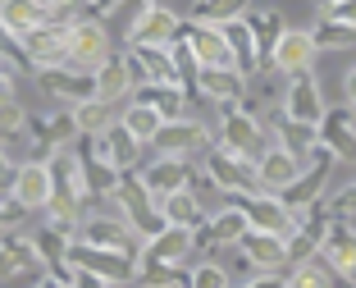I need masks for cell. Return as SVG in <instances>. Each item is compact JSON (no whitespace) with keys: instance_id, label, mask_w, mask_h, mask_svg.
Segmentation results:
<instances>
[{"instance_id":"1","label":"cell","mask_w":356,"mask_h":288,"mask_svg":"<svg viewBox=\"0 0 356 288\" xmlns=\"http://www.w3.org/2000/svg\"><path fill=\"white\" fill-rule=\"evenodd\" d=\"M215 147H224L229 156L247 160V165H256V160L265 156V151L274 147L270 142V128L261 124V115H256V101L247 96L242 106H229L220 110V142Z\"/></svg>"},{"instance_id":"2","label":"cell","mask_w":356,"mask_h":288,"mask_svg":"<svg viewBox=\"0 0 356 288\" xmlns=\"http://www.w3.org/2000/svg\"><path fill=\"white\" fill-rule=\"evenodd\" d=\"M110 28L101 19H69L64 28V69H74V74H96L105 60H110Z\"/></svg>"},{"instance_id":"3","label":"cell","mask_w":356,"mask_h":288,"mask_svg":"<svg viewBox=\"0 0 356 288\" xmlns=\"http://www.w3.org/2000/svg\"><path fill=\"white\" fill-rule=\"evenodd\" d=\"M334 170H338V156H334L329 147H320V142H315L311 156L302 160V174H297V179L288 183V188H283L279 202L288 206V211H302V206L325 202V192H329V179H334Z\"/></svg>"},{"instance_id":"4","label":"cell","mask_w":356,"mask_h":288,"mask_svg":"<svg viewBox=\"0 0 356 288\" xmlns=\"http://www.w3.org/2000/svg\"><path fill=\"white\" fill-rule=\"evenodd\" d=\"M115 211H119V220H124L128 229L137 234V243H147V238H156L160 229H165V215H160V206L147 197V188L137 183V170L119 179V188H115Z\"/></svg>"},{"instance_id":"5","label":"cell","mask_w":356,"mask_h":288,"mask_svg":"<svg viewBox=\"0 0 356 288\" xmlns=\"http://www.w3.org/2000/svg\"><path fill=\"white\" fill-rule=\"evenodd\" d=\"M201 179H206L210 188H220L224 197H247V192H256V165H247V160L229 156L224 147L210 142V147L201 151Z\"/></svg>"},{"instance_id":"6","label":"cell","mask_w":356,"mask_h":288,"mask_svg":"<svg viewBox=\"0 0 356 288\" xmlns=\"http://www.w3.org/2000/svg\"><path fill=\"white\" fill-rule=\"evenodd\" d=\"M320 51H315L311 32L306 28H283V37L274 42L270 60H265V74H283V78H297V74H311Z\"/></svg>"},{"instance_id":"7","label":"cell","mask_w":356,"mask_h":288,"mask_svg":"<svg viewBox=\"0 0 356 288\" xmlns=\"http://www.w3.org/2000/svg\"><path fill=\"white\" fill-rule=\"evenodd\" d=\"M315 256L329 266V275H334L338 284H347V279L356 275V224L334 215L325 238H320V247H315Z\"/></svg>"},{"instance_id":"8","label":"cell","mask_w":356,"mask_h":288,"mask_svg":"<svg viewBox=\"0 0 356 288\" xmlns=\"http://www.w3.org/2000/svg\"><path fill=\"white\" fill-rule=\"evenodd\" d=\"M151 147H156V156L165 160H201V151L210 147V133L197 124V119H174V124H160V133L151 138Z\"/></svg>"},{"instance_id":"9","label":"cell","mask_w":356,"mask_h":288,"mask_svg":"<svg viewBox=\"0 0 356 288\" xmlns=\"http://www.w3.org/2000/svg\"><path fill=\"white\" fill-rule=\"evenodd\" d=\"M229 202L247 215V229H256V234H274V238L293 234V211L270 192H247V197H229Z\"/></svg>"},{"instance_id":"10","label":"cell","mask_w":356,"mask_h":288,"mask_svg":"<svg viewBox=\"0 0 356 288\" xmlns=\"http://www.w3.org/2000/svg\"><path fill=\"white\" fill-rule=\"evenodd\" d=\"M64 28H69V19H64V10H55L51 23H42L28 37H19L23 60L37 64V69H64Z\"/></svg>"},{"instance_id":"11","label":"cell","mask_w":356,"mask_h":288,"mask_svg":"<svg viewBox=\"0 0 356 288\" xmlns=\"http://www.w3.org/2000/svg\"><path fill=\"white\" fill-rule=\"evenodd\" d=\"M178 42L188 46V55L197 60V69H233V55H229V46H224V32L210 28V23L183 19Z\"/></svg>"},{"instance_id":"12","label":"cell","mask_w":356,"mask_h":288,"mask_svg":"<svg viewBox=\"0 0 356 288\" xmlns=\"http://www.w3.org/2000/svg\"><path fill=\"white\" fill-rule=\"evenodd\" d=\"M10 197H14L19 211H46V206H51L55 188H51V170H46V160H23V165H14Z\"/></svg>"},{"instance_id":"13","label":"cell","mask_w":356,"mask_h":288,"mask_svg":"<svg viewBox=\"0 0 356 288\" xmlns=\"http://www.w3.org/2000/svg\"><path fill=\"white\" fill-rule=\"evenodd\" d=\"M78 243H87V247H110V252H128V256H137V234L128 229L119 215H83L78 220Z\"/></svg>"},{"instance_id":"14","label":"cell","mask_w":356,"mask_h":288,"mask_svg":"<svg viewBox=\"0 0 356 288\" xmlns=\"http://www.w3.org/2000/svg\"><path fill=\"white\" fill-rule=\"evenodd\" d=\"M69 266L74 270H92V275L110 279V284H128V279H133V256L128 252H110V247L74 243L69 247Z\"/></svg>"},{"instance_id":"15","label":"cell","mask_w":356,"mask_h":288,"mask_svg":"<svg viewBox=\"0 0 356 288\" xmlns=\"http://www.w3.org/2000/svg\"><path fill=\"white\" fill-rule=\"evenodd\" d=\"M320 115H325V92H320V83H315L311 74H297L288 78V92H283V119L288 124H320Z\"/></svg>"},{"instance_id":"16","label":"cell","mask_w":356,"mask_h":288,"mask_svg":"<svg viewBox=\"0 0 356 288\" xmlns=\"http://www.w3.org/2000/svg\"><path fill=\"white\" fill-rule=\"evenodd\" d=\"M315 138H320V147L334 151L338 160H347V156L356 160V110L325 106V115H320V124H315Z\"/></svg>"},{"instance_id":"17","label":"cell","mask_w":356,"mask_h":288,"mask_svg":"<svg viewBox=\"0 0 356 288\" xmlns=\"http://www.w3.org/2000/svg\"><path fill=\"white\" fill-rule=\"evenodd\" d=\"M192 92L201 96V101H210V106H242L247 101V78L238 74V69H197V87Z\"/></svg>"},{"instance_id":"18","label":"cell","mask_w":356,"mask_h":288,"mask_svg":"<svg viewBox=\"0 0 356 288\" xmlns=\"http://www.w3.org/2000/svg\"><path fill=\"white\" fill-rule=\"evenodd\" d=\"M137 183L147 188L151 202H165L169 192L192 188V165H188V160H165V156H156L147 170H137Z\"/></svg>"},{"instance_id":"19","label":"cell","mask_w":356,"mask_h":288,"mask_svg":"<svg viewBox=\"0 0 356 288\" xmlns=\"http://www.w3.org/2000/svg\"><path fill=\"white\" fill-rule=\"evenodd\" d=\"M238 252H242V261H247L256 275H283V270H288L283 238H274V234H256V229H247V234L238 238Z\"/></svg>"},{"instance_id":"20","label":"cell","mask_w":356,"mask_h":288,"mask_svg":"<svg viewBox=\"0 0 356 288\" xmlns=\"http://www.w3.org/2000/svg\"><path fill=\"white\" fill-rule=\"evenodd\" d=\"M124 60H128L137 83H178L174 51H169V46H128Z\"/></svg>"},{"instance_id":"21","label":"cell","mask_w":356,"mask_h":288,"mask_svg":"<svg viewBox=\"0 0 356 288\" xmlns=\"http://www.w3.org/2000/svg\"><path fill=\"white\" fill-rule=\"evenodd\" d=\"M133 87H137V78H133V69H128L124 55H110V60L92 74V96H96V101H105V106L133 101Z\"/></svg>"},{"instance_id":"22","label":"cell","mask_w":356,"mask_h":288,"mask_svg":"<svg viewBox=\"0 0 356 288\" xmlns=\"http://www.w3.org/2000/svg\"><path fill=\"white\" fill-rule=\"evenodd\" d=\"M55 19V5L51 0H0V28L10 32L14 42L28 37L32 28H42V23Z\"/></svg>"},{"instance_id":"23","label":"cell","mask_w":356,"mask_h":288,"mask_svg":"<svg viewBox=\"0 0 356 288\" xmlns=\"http://www.w3.org/2000/svg\"><path fill=\"white\" fill-rule=\"evenodd\" d=\"M302 174V160L288 156L283 147H270L261 160H256V192H270V197H283V188Z\"/></svg>"},{"instance_id":"24","label":"cell","mask_w":356,"mask_h":288,"mask_svg":"<svg viewBox=\"0 0 356 288\" xmlns=\"http://www.w3.org/2000/svg\"><path fill=\"white\" fill-rule=\"evenodd\" d=\"M133 101H142L147 110H156L165 124H174V119H188V92L178 83H137L133 87Z\"/></svg>"},{"instance_id":"25","label":"cell","mask_w":356,"mask_h":288,"mask_svg":"<svg viewBox=\"0 0 356 288\" xmlns=\"http://www.w3.org/2000/svg\"><path fill=\"white\" fill-rule=\"evenodd\" d=\"M178 28H183V19H178L174 10H165V5H151V10L142 14V23L133 28L128 46H174V42H178Z\"/></svg>"},{"instance_id":"26","label":"cell","mask_w":356,"mask_h":288,"mask_svg":"<svg viewBox=\"0 0 356 288\" xmlns=\"http://www.w3.org/2000/svg\"><path fill=\"white\" fill-rule=\"evenodd\" d=\"M220 32H224V46H229V55H233V69H238V74L252 83V78L265 69L261 51H256V42H252V28L238 19V23H224Z\"/></svg>"},{"instance_id":"27","label":"cell","mask_w":356,"mask_h":288,"mask_svg":"<svg viewBox=\"0 0 356 288\" xmlns=\"http://www.w3.org/2000/svg\"><path fill=\"white\" fill-rule=\"evenodd\" d=\"M42 87L55 96V101H92V74H74V69H42Z\"/></svg>"},{"instance_id":"28","label":"cell","mask_w":356,"mask_h":288,"mask_svg":"<svg viewBox=\"0 0 356 288\" xmlns=\"http://www.w3.org/2000/svg\"><path fill=\"white\" fill-rule=\"evenodd\" d=\"M160 215H165V224H174V229H197V224H206V206H201V197L192 188L183 192H169L165 202H156Z\"/></svg>"},{"instance_id":"29","label":"cell","mask_w":356,"mask_h":288,"mask_svg":"<svg viewBox=\"0 0 356 288\" xmlns=\"http://www.w3.org/2000/svg\"><path fill=\"white\" fill-rule=\"evenodd\" d=\"M242 234H247V215H242L233 202L206 215V238H210V247H238Z\"/></svg>"},{"instance_id":"30","label":"cell","mask_w":356,"mask_h":288,"mask_svg":"<svg viewBox=\"0 0 356 288\" xmlns=\"http://www.w3.org/2000/svg\"><path fill=\"white\" fill-rule=\"evenodd\" d=\"M69 119H74V133H78V138H101L105 128H115L119 110L92 96V101H78V106L69 110Z\"/></svg>"},{"instance_id":"31","label":"cell","mask_w":356,"mask_h":288,"mask_svg":"<svg viewBox=\"0 0 356 288\" xmlns=\"http://www.w3.org/2000/svg\"><path fill=\"white\" fill-rule=\"evenodd\" d=\"M115 124L124 128V133H128L133 142H142V147H151V138L160 133V124H165V119H160L156 110H147L142 101H128V106L119 110V119H115Z\"/></svg>"},{"instance_id":"32","label":"cell","mask_w":356,"mask_h":288,"mask_svg":"<svg viewBox=\"0 0 356 288\" xmlns=\"http://www.w3.org/2000/svg\"><path fill=\"white\" fill-rule=\"evenodd\" d=\"M247 28H252V42H256V51H261V60H270V51H274V42L283 37V14L279 10H247Z\"/></svg>"},{"instance_id":"33","label":"cell","mask_w":356,"mask_h":288,"mask_svg":"<svg viewBox=\"0 0 356 288\" xmlns=\"http://www.w3.org/2000/svg\"><path fill=\"white\" fill-rule=\"evenodd\" d=\"M270 142H274V147H283L288 156L306 160V156H311V147H315L320 138H315L311 124H288V119H279V124L270 128Z\"/></svg>"},{"instance_id":"34","label":"cell","mask_w":356,"mask_h":288,"mask_svg":"<svg viewBox=\"0 0 356 288\" xmlns=\"http://www.w3.org/2000/svg\"><path fill=\"white\" fill-rule=\"evenodd\" d=\"M247 10H252V0H197L192 5V19L210 23V28H224V23L247 19Z\"/></svg>"},{"instance_id":"35","label":"cell","mask_w":356,"mask_h":288,"mask_svg":"<svg viewBox=\"0 0 356 288\" xmlns=\"http://www.w3.org/2000/svg\"><path fill=\"white\" fill-rule=\"evenodd\" d=\"M283 284L288 288H338V279L329 275V266L320 256H311V261H297V266L283 270Z\"/></svg>"},{"instance_id":"36","label":"cell","mask_w":356,"mask_h":288,"mask_svg":"<svg viewBox=\"0 0 356 288\" xmlns=\"http://www.w3.org/2000/svg\"><path fill=\"white\" fill-rule=\"evenodd\" d=\"M37 266V247H32V238H10V243L0 247V279H14L23 275V270Z\"/></svg>"},{"instance_id":"37","label":"cell","mask_w":356,"mask_h":288,"mask_svg":"<svg viewBox=\"0 0 356 288\" xmlns=\"http://www.w3.org/2000/svg\"><path fill=\"white\" fill-rule=\"evenodd\" d=\"M311 32V42H315V51L325 55V51H347V46H356V32L352 28H343V23H334V19H320L315 28H306Z\"/></svg>"},{"instance_id":"38","label":"cell","mask_w":356,"mask_h":288,"mask_svg":"<svg viewBox=\"0 0 356 288\" xmlns=\"http://www.w3.org/2000/svg\"><path fill=\"white\" fill-rule=\"evenodd\" d=\"M151 5H156V0H119V5H115L110 14H105L101 23H110V28H119V37L128 42V37H133V28L142 23V14H147Z\"/></svg>"},{"instance_id":"39","label":"cell","mask_w":356,"mask_h":288,"mask_svg":"<svg viewBox=\"0 0 356 288\" xmlns=\"http://www.w3.org/2000/svg\"><path fill=\"white\" fill-rule=\"evenodd\" d=\"M188 288H229V270L215 266V261H201V266H192Z\"/></svg>"},{"instance_id":"40","label":"cell","mask_w":356,"mask_h":288,"mask_svg":"<svg viewBox=\"0 0 356 288\" xmlns=\"http://www.w3.org/2000/svg\"><path fill=\"white\" fill-rule=\"evenodd\" d=\"M329 211H334L338 220H352L356 215V183H347V188H338L334 197H329Z\"/></svg>"},{"instance_id":"41","label":"cell","mask_w":356,"mask_h":288,"mask_svg":"<svg viewBox=\"0 0 356 288\" xmlns=\"http://www.w3.org/2000/svg\"><path fill=\"white\" fill-rule=\"evenodd\" d=\"M320 19H334V23H343V28L356 32V0H338V5L320 10Z\"/></svg>"},{"instance_id":"42","label":"cell","mask_w":356,"mask_h":288,"mask_svg":"<svg viewBox=\"0 0 356 288\" xmlns=\"http://www.w3.org/2000/svg\"><path fill=\"white\" fill-rule=\"evenodd\" d=\"M69 284L74 288H119V284H110V279L92 275V270H74V266H69Z\"/></svg>"},{"instance_id":"43","label":"cell","mask_w":356,"mask_h":288,"mask_svg":"<svg viewBox=\"0 0 356 288\" xmlns=\"http://www.w3.org/2000/svg\"><path fill=\"white\" fill-rule=\"evenodd\" d=\"M343 106H347V110H356V64L343 74Z\"/></svg>"},{"instance_id":"44","label":"cell","mask_w":356,"mask_h":288,"mask_svg":"<svg viewBox=\"0 0 356 288\" xmlns=\"http://www.w3.org/2000/svg\"><path fill=\"white\" fill-rule=\"evenodd\" d=\"M238 288H288V284H283V275H256V279H247V284H238Z\"/></svg>"},{"instance_id":"45","label":"cell","mask_w":356,"mask_h":288,"mask_svg":"<svg viewBox=\"0 0 356 288\" xmlns=\"http://www.w3.org/2000/svg\"><path fill=\"white\" fill-rule=\"evenodd\" d=\"M14 101V78H10V69L0 64V106H10Z\"/></svg>"},{"instance_id":"46","label":"cell","mask_w":356,"mask_h":288,"mask_svg":"<svg viewBox=\"0 0 356 288\" xmlns=\"http://www.w3.org/2000/svg\"><path fill=\"white\" fill-rule=\"evenodd\" d=\"M37 288H74V284H69V275H55V270H51V275L37 279Z\"/></svg>"},{"instance_id":"47","label":"cell","mask_w":356,"mask_h":288,"mask_svg":"<svg viewBox=\"0 0 356 288\" xmlns=\"http://www.w3.org/2000/svg\"><path fill=\"white\" fill-rule=\"evenodd\" d=\"M55 10H69V5H83V0H51Z\"/></svg>"},{"instance_id":"48","label":"cell","mask_w":356,"mask_h":288,"mask_svg":"<svg viewBox=\"0 0 356 288\" xmlns=\"http://www.w3.org/2000/svg\"><path fill=\"white\" fill-rule=\"evenodd\" d=\"M5 224H10V206L0 202V229H5Z\"/></svg>"}]
</instances>
